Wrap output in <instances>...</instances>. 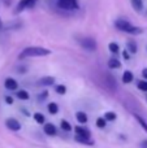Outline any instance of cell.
I'll return each instance as SVG.
<instances>
[{
    "instance_id": "f1b7e54d",
    "label": "cell",
    "mask_w": 147,
    "mask_h": 148,
    "mask_svg": "<svg viewBox=\"0 0 147 148\" xmlns=\"http://www.w3.org/2000/svg\"><path fill=\"white\" fill-rule=\"evenodd\" d=\"M5 101H7L8 104H12V103H13V99H12L10 96H7V97H5Z\"/></svg>"
},
{
    "instance_id": "4dcf8cb0",
    "label": "cell",
    "mask_w": 147,
    "mask_h": 148,
    "mask_svg": "<svg viewBox=\"0 0 147 148\" xmlns=\"http://www.w3.org/2000/svg\"><path fill=\"white\" fill-rule=\"evenodd\" d=\"M141 148H147V140H143L141 143Z\"/></svg>"
},
{
    "instance_id": "9c48e42d",
    "label": "cell",
    "mask_w": 147,
    "mask_h": 148,
    "mask_svg": "<svg viewBox=\"0 0 147 148\" xmlns=\"http://www.w3.org/2000/svg\"><path fill=\"white\" fill-rule=\"evenodd\" d=\"M43 130H44V133L47 134V135H49V136H52V135H56V127H55V125H52V123H44V126H43Z\"/></svg>"
},
{
    "instance_id": "e0dca14e",
    "label": "cell",
    "mask_w": 147,
    "mask_h": 148,
    "mask_svg": "<svg viewBox=\"0 0 147 148\" xmlns=\"http://www.w3.org/2000/svg\"><path fill=\"white\" fill-rule=\"evenodd\" d=\"M17 97L21 100H29V94L27 91H25V90H21V91H17Z\"/></svg>"
},
{
    "instance_id": "7402d4cb",
    "label": "cell",
    "mask_w": 147,
    "mask_h": 148,
    "mask_svg": "<svg viewBox=\"0 0 147 148\" xmlns=\"http://www.w3.org/2000/svg\"><path fill=\"white\" fill-rule=\"evenodd\" d=\"M104 118H106L107 121H115L117 118V116H116V113H113V112H107L106 114H104Z\"/></svg>"
},
{
    "instance_id": "ba28073f",
    "label": "cell",
    "mask_w": 147,
    "mask_h": 148,
    "mask_svg": "<svg viewBox=\"0 0 147 148\" xmlns=\"http://www.w3.org/2000/svg\"><path fill=\"white\" fill-rule=\"evenodd\" d=\"M74 131H76V134H77V135L85 136V138H90V136H91L90 130H89V129H86V127H82V126H77V127L74 129Z\"/></svg>"
},
{
    "instance_id": "30bf717a",
    "label": "cell",
    "mask_w": 147,
    "mask_h": 148,
    "mask_svg": "<svg viewBox=\"0 0 147 148\" xmlns=\"http://www.w3.org/2000/svg\"><path fill=\"white\" fill-rule=\"evenodd\" d=\"M54 83H55L54 77H43L42 79H39V84H42V86H52Z\"/></svg>"
},
{
    "instance_id": "3957f363",
    "label": "cell",
    "mask_w": 147,
    "mask_h": 148,
    "mask_svg": "<svg viewBox=\"0 0 147 148\" xmlns=\"http://www.w3.org/2000/svg\"><path fill=\"white\" fill-rule=\"evenodd\" d=\"M78 43L82 47L83 49H87V51H95L96 49V42L95 39L90 38V36H83V38L78 39Z\"/></svg>"
},
{
    "instance_id": "277c9868",
    "label": "cell",
    "mask_w": 147,
    "mask_h": 148,
    "mask_svg": "<svg viewBox=\"0 0 147 148\" xmlns=\"http://www.w3.org/2000/svg\"><path fill=\"white\" fill-rule=\"evenodd\" d=\"M57 5L64 10H76L78 9V0H57Z\"/></svg>"
},
{
    "instance_id": "1f68e13d",
    "label": "cell",
    "mask_w": 147,
    "mask_h": 148,
    "mask_svg": "<svg viewBox=\"0 0 147 148\" xmlns=\"http://www.w3.org/2000/svg\"><path fill=\"white\" fill-rule=\"evenodd\" d=\"M3 27V22H1V20H0V29Z\"/></svg>"
},
{
    "instance_id": "d6986e66",
    "label": "cell",
    "mask_w": 147,
    "mask_h": 148,
    "mask_svg": "<svg viewBox=\"0 0 147 148\" xmlns=\"http://www.w3.org/2000/svg\"><path fill=\"white\" fill-rule=\"evenodd\" d=\"M34 120L36 121V122L38 123H44V121H46V118H44V116L42 114V113H35V114H34Z\"/></svg>"
},
{
    "instance_id": "8fae6325",
    "label": "cell",
    "mask_w": 147,
    "mask_h": 148,
    "mask_svg": "<svg viewBox=\"0 0 147 148\" xmlns=\"http://www.w3.org/2000/svg\"><path fill=\"white\" fill-rule=\"evenodd\" d=\"M132 1V7L137 12H142L143 10V0H130Z\"/></svg>"
},
{
    "instance_id": "ffe728a7",
    "label": "cell",
    "mask_w": 147,
    "mask_h": 148,
    "mask_svg": "<svg viewBox=\"0 0 147 148\" xmlns=\"http://www.w3.org/2000/svg\"><path fill=\"white\" fill-rule=\"evenodd\" d=\"M108 47H109V51H111L112 53H115V55H116L117 52L120 51L119 44H117V43H113V42H112V43H109V46H108Z\"/></svg>"
},
{
    "instance_id": "6da1fadb",
    "label": "cell",
    "mask_w": 147,
    "mask_h": 148,
    "mask_svg": "<svg viewBox=\"0 0 147 148\" xmlns=\"http://www.w3.org/2000/svg\"><path fill=\"white\" fill-rule=\"evenodd\" d=\"M51 53V51L43 47H26L20 53V59L25 57H39V56H47Z\"/></svg>"
},
{
    "instance_id": "484cf974",
    "label": "cell",
    "mask_w": 147,
    "mask_h": 148,
    "mask_svg": "<svg viewBox=\"0 0 147 148\" xmlns=\"http://www.w3.org/2000/svg\"><path fill=\"white\" fill-rule=\"evenodd\" d=\"M56 92L57 94H60V95H64L65 92H67V87L65 86H63V84H59V86H56Z\"/></svg>"
},
{
    "instance_id": "83f0119b",
    "label": "cell",
    "mask_w": 147,
    "mask_h": 148,
    "mask_svg": "<svg viewBox=\"0 0 147 148\" xmlns=\"http://www.w3.org/2000/svg\"><path fill=\"white\" fill-rule=\"evenodd\" d=\"M122 57H124L125 60H129L130 57H129V51H124L122 52Z\"/></svg>"
},
{
    "instance_id": "ac0fdd59",
    "label": "cell",
    "mask_w": 147,
    "mask_h": 148,
    "mask_svg": "<svg viewBox=\"0 0 147 148\" xmlns=\"http://www.w3.org/2000/svg\"><path fill=\"white\" fill-rule=\"evenodd\" d=\"M128 51L132 52V53H135V52L138 51L137 44H135L133 40H129V42H128Z\"/></svg>"
},
{
    "instance_id": "4fadbf2b",
    "label": "cell",
    "mask_w": 147,
    "mask_h": 148,
    "mask_svg": "<svg viewBox=\"0 0 147 148\" xmlns=\"http://www.w3.org/2000/svg\"><path fill=\"white\" fill-rule=\"evenodd\" d=\"M133 78H134V75H133V73L129 72V70H125V73L122 74V82H124V83H130V82H133Z\"/></svg>"
},
{
    "instance_id": "5b68a950",
    "label": "cell",
    "mask_w": 147,
    "mask_h": 148,
    "mask_svg": "<svg viewBox=\"0 0 147 148\" xmlns=\"http://www.w3.org/2000/svg\"><path fill=\"white\" fill-rule=\"evenodd\" d=\"M38 0H20L17 4V8H16V12L20 13L25 9H29V8H33L34 5L36 4Z\"/></svg>"
},
{
    "instance_id": "5bb4252c",
    "label": "cell",
    "mask_w": 147,
    "mask_h": 148,
    "mask_svg": "<svg viewBox=\"0 0 147 148\" xmlns=\"http://www.w3.org/2000/svg\"><path fill=\"white\" fill-rule=\"evenodd\" d=\"M76 140L78 143H83V144H87V146H93L94 142L90 140V138H85V136H81V135H76Z\"/></svg>"
},
{
    "instance_id": "44dd1931",
    "label": "cell",
    "mask_w": 147,
    "mask_h": 148,
    "mask_svg": "<svg viewBox=\"0 0 147 148\" xmlns=\"http://www.w3.org/2000/svg\"><path fill=\"white\" fill-rule=\"evenodd\" d=\"M106 118H103V117H99L98 118V120H96V126H98V127L99 129H104V127H106Z\"/></svg>"
},
{
    "instance_id": "8992f818",
    "label": "cell",
    "mask_w": 147,
    "mask_h": 148,
    "mask_svg": "<svg viewBox=\"0 0 147 148\" xmlns=\"http://www.w3.org/2000/svg\"><path fill=\"white\" fill-rule=\"evenodd\" d=\"M5 125H7V127L12 131H18L21 129V123L18 122L16 118H8V120L5 121Z\"/></svg>"
},
{
    "instance_id": "9a60e30c",
    "label": "cell",
    "mask_w": 147,
    "mask_h": 148,
    "mask_svg": "<svg viewBox=\"0 0 147 148\" xmlns=\"http://www.w3.org/2000/svg\"><path fill=\"white\" fill-rule=\"evenodd\" d=\"M76 118H77V121L80 123H86L87 122V114H86L85 112H77Z\"/></svg>"
},
{
    "instance_id": "7c38bea8",
    "label": "cell",
    "mask_w": 147,
    "mask_h": 148,
    "mask_svg": "<svg viewBox=\"0 0 147 148\" xmlns=\"http://www.w3.org/2000/svg\"><path fill=\"white\" fill-rule=\"evenodd\" d=\"M108 68H111V69H119V68H121V62L116 57H112L108 61Z\"/></svg>"
},
{
    "instance_id": "7a4b0ae2",
    "label": "cell",
    "mask_w": 147,
    "mask_h": 148,
    "mask_svg": "<svg viewBox=\"0 0 147 148\" xmlns=\"http://www.w3.org/2000/svg\"><path fill=\"white\" fill-rule=\"evenodd\" d=\"M115 26H116V29H119L120 31L132 34V35H137V34L142 33V29L137 27V26H133L132 23L126 20H116L115 21Z\"/></svg>"
},
{
    "instance_id": "f546056e",
    "label": "cell",
    "mask_w": 147,
    "mask_h": 148,
    "mask_svg": "<svg viewBox=\"0 0 147 148\" xmlns=\"http://www.w3.org/2000/svg\"><path fill=\"white\" fill-rule=\"evenodd\" d=\"M142 77H143V78H146V79H147V68H145V69L142 70Z\"/></svg>"
},
{
    "instance_id": "d4e9b609",
    "label": "cell",
    "mask_w": 147,
    "mask_h": 148,
    "mask_svg": "<svg viewBox=\"0 0 147 148\" xmlns=\"http://www.w3.org/2000/svg\"><path fill=\"white\" fill-rule=\"evenodd\" d=\"M135 118H137V121H138V122H139V125L142 126V127H143V129H145V130L147 131V122H146V121L143 120V118L141 117V116H138V114H135Z\"/></svg>"
},
{
    "instance_id": "603a6c76",
    "label": "cell",
    "mask_w": 147,
    "mask_h": 148,
    "mask_svg": "<svg viewBox=\"0 0 147 148\" xmlns=\"http://www.w3.org/2000/svg\"><path fill=\"white\" fill-rule=\"evenodd\" d=\"M61 129H63V130H65V131H70V130H72V126H70V123L68 122V121L63 120L61 121Z\"/></svg>"
},
{
    "instance_id": "4316f807",
    "label": "cell",
    "mask_w": 147,
    "mask_h": 148,
    "mask_svg": "<svg viewBox=\"0 0 147 148\" xmlns=\"http://www.w3.org/2000/svg\"><path fill=\"white\" fill-rule=\"evenodd\" d=\"M47 95H48V92H47V91H43L41 95H39V100H41V101H43V100H46Z\"/></svg>"
},
{
    "instance_id": "2e32d148",
    "label": "cell",
    "mask_w": 147,
    "mask_h": 148,
    "mask_svg": "<svg viewBox=\"0 0 147 148\" xmlns=\"http://www.w3.org/2000/svg\"><path fill=\"white\" fill-rule=\"evenodd\" d=\"M47 108H48V112L51 113V114H56V113L59 112V107H57L56 103H49Z\"/></svg>"
},
{
    "instance_id": "52a82bcc",
    "label": "cell",
    "mask_w": 147,
    "mask_h": 148,
    "mask_svg": "<svg viewBox=\"0 0 147 148\" xmlns=\"http://www.w3.org/2000/svg\"><path fill=\"white\" fill-rule=\"evenodd\" d=\"M4 86H5V88L10 90V91H14V90L18 88V83L13 78H7V79H5Z\"/></svg>"
},
{
    "instance_id": "cb8c5ba5",
    "label": "cell",
    "mask_w": 147,
    "mask_h": 148,
    "mask_svg": "<svg viewBox=\"0 0 147 148\" xmlns=\"http://www.w3.org/2000/svg\"><path fill=\"white\" fill-rule=\"evenodd\" d=\"M137 86H138V88L141 90V91H147V81L145 79V81H139L137 83Z\"/></svg>"
}]
</instances>
